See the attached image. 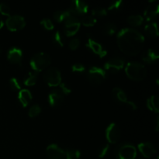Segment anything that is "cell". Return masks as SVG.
<instances>
[{
	"instance_id": "obj_1",
	"label": "cell",
	"mask_w": 159,
	"mask_h": 159,
	"mask_svg": "<svg viewBox=\"0 0 159 159\" xmlns=\"http://www.w3.org/2000/svg\"><path fill=\"white\" fill-rule=\"evenodd\" d=\"M117 45L121 52L128 56L139 54L144 46V37L133 28H124L117 34Z\"/></svg>"
},
{
	"instance_id": "obj_2",
	"label": "cell",
	"mask_w": 159,
	"mask_h": 159,
	"mask_svg": "<svg viewBox=\"0 0 159 159\" xmlns=\"http://www.w3.org/2000/svg\"><path fill=\"white\" fill-rule=\"evenodd\" d=\"M125 73L130 80L134 82L143 81L147 76L145 66L137 61L129 62L125 67Z\"/></svg>"
},
{
	"instance_id": "obj_3",
	"label": "cell",
	"mask_w": 159,
	"mask_h": 159,
	"mask_svg": "<svg viewBox=\"0 0 159 159\" xmlns=\"http://www.w3.org/2000/svg\"><path fill=\"white\" fill-rule=\"evenodd\" d=\"M51 63V58L49 54L43 52L37 53L34 54L30 59V67L34 71L40 72L43 71L50 66Z\"/></svg>"
},
{
	"instance_id": "obj_4",
	"label": "cell",
	"mask_w": 159,
	"mask_h": 159,
	"mask_svg": "<svg viewBox=\"0 0 159 159\" xmlns=\"http://www.w3.org/2000/svg\"><path fill=\"white\" fill-rule=\"evenodd\" d=\"M115 155L117 159H134L137 156V149L129 143H124L116 148Z\"/></svg>"
},
{
	"instance_id": "obj_5",
	"label": "cell",
	"mask_w": 159,
	"mask_h": 159,
	"mask_svg": "<svg viewBox=\"0 0 159 159\" xmlns=\"http://www.w3.org/2000/svg\"><path fill=\"white\" fill-rule=\"evenodd\" d=\"M107 79V72L99 67H91L87 72V79L93 85H101Z\"/></svg>"
},
{
	"instance_id": "obj_6",
	"label": "cell",
	"mask_w": 159,
	"mask_h": 159,
	"mask_svg": "<svg viewBox=\"0 0 159 159\" xmlns=\"http://www.w3.org/2000/svg\"><path fill=\"white\" fill-rule=\"evenodd\" d=\"M43 79L50 87H57L61 83V73L56 68H48L43 75Z\"/></svg>"
},
{
	"instance_id": "obj_7",
	"label": "cell",
	"mask_w": 159,
	"mask_h": 159,
	"mask_svg": "<svg viewBox=\"0 0 159 159\" xmlns=\"http://www.w3.org/2000/svg\"><path fill=\"white\" fill-rule=\"evenodd\" d=\"M6 27L12 32H16L23 30L26 26L24 17L20 15L9 16L6 21Z\"/></svg>"
},
{
	"instance_id": "obj_8",
	"label": "cell",
	"mask_w": 159,
	"mask_h": 159,
	"mask_svg": "<svg viewBox=\"0 0 159 159\" xmlns=\"http://www.w3.org/2000/svg\"><path fill=\"white\" fill-rule=\"evenodd\" d=\"M121 136V130L119 126L115 123H111L106 130V138L110 144H116Z\"/></svg>"
},
{
	"instance_id": "obj_9",
	"label": "cell",
	"mask_w": 159,
	"mask_h": 159,
	"mask_svg": "<svg viewBox=\"0 0 159 159\" xmlns=\"http://www.w3.org/2000/svg\"><path fill=\"white\" fill-rule=\"evenodd\" d=\"M124 60L121 57H113L106 62L104 65V71L106 72L116 73L124 68Z\"/></svg>"
},
{
	"instance_id": "obj_10",
	"label": "cell",
	"mask_w": 159,
	"mask_h": 159,
	"mask_svg": "<svg viewBox=\"0 0 159 159\" xmlns=\"http://www.w3.org/2000/svg\"><path fill=\"white\" fill-rule=\"evenodd\" d=\"M47 155L49 159H65L66 153L65 151L61 148L57 144H51L47 148Z\"/></svg>"
},
{
	"instance_id": "obj_11",
	"label": "cell",
	"mask_w": 159,
	"mask_h": 159,
	"mask_svg": "<svg viewBox=\"0 0 159 159\" xmlns=\"http://www.w3.org/2000/svg\"><path fill=\"white\" fill-rule=\"evenodd\" d=\"M65 99V95L61 92L60 89H54L48 95V102L51 107H58L61 105Z\"/></svg>"
},
{
	"instance_id": "obj_12",
	"label": "cell",
	"mask_w": 159,
	"mask_h": 159,
	"mask_svg": "<svg viewBox=\"0 0 159 159\" xmlns=\"http://www.w3.org/2000/svg\"><path fill=\"white\" fill-rule=\"evenodd\" d=\"M86 47L92 51V52L94 53L96 55L99 56L101 58L104 57L105 56H107V51L99 43L96 42V40H94L92 38H89L88 41H87Z\"/></svg>"
},
{
	"instance_id": "obj_13",
	"label": "cell",
	"mask_w": 159,
	"mask_h": 159,
	"mask_svg": "<svg viewBox=\"0 0 159 159\" xmlns=\"http://www.w3.org/2000/svg\"><path fill=\"white\" fill-rule=\"evenodd\" d=\"M7 59L12 64L21 65L22 59H23V51L20 48L13 47L8 51Z\"/></svg>"
},
{
	"instance_id": "obj_14",
	"label": "cell",
	"mask_w": 159,
	"mask_h": 159,
	"mask_svg": "<svg viewBox=\"0 0 159 159\" xmlns=\"http://www.w3.org/2000/svg\"><path fill=\"white\" fill-rule=\"evenodd\" d=\"M138 150L144 158H150L157 152L155 145L151 142H144L138 144Z\"/></svg>"
},
{
	"instance_id": "obj_15",
	"label": "cell",
	"mask_w": 159,
	"mask_h": 159,
	"mask_svg": "<svg viewBox=\"0 0 159 159\" xmlns=\"http://www.w3.org/2000/svg\"><path fill=\"white\" fill-rule=\"evenodd\" d=\"M18 99L22 107H27L30 102H31V100H32V94H31L30 91L26 89L20 90L18 93Z\"/></svg>"
},
{
	"instance_id": "obj_16",
	"label": "cell",
	"mask_w": 159,
	"mask_h": 159,
	"mask_svg": "<svg viewBox=\"0 0 159 159\" xmlns=\"http://www.w3.org/2000/svg\"><path fill=\"white\" fill-rule=\"evenodd\" d=\"M112 95H113V99L120 103L127 104L129 101L125 92L119 87H116V88L113 89V91H112Z\"/></svg>"
},
{
	"instance_id": "obj_17",
	"label": "cell",
	"mask_w": 159,
	"mask_h": 159,
	"mask_svg": "<svg viewBox=\"0 0 159 159\" xmlns=\"http://www.w3.org/2000/svg\"><path fill=\"white\" fill-rule=\"evenodd\" d=\"M141 59L146 64H152L155 63L158 59V54L152 49H148L147 51H144L141 55Z\"/></svg>"
},
{
	"instance_id": "obj_18",
	"label": "cell",
	"mask_w": 159,
	"mask_h": 159,
	"mask_svg": "<svg viewBox=\"0 0 159 159\" xmlns=\"http://www.w3.org/2000/svg\"><path fill=\"white\" fill-rule=\"evenodd\" d=\"M159 12V7L158 5L156 6H150L146 8V9L144 10V19H145L147 21H153L158 15Z\"/></svg>"
},
{
	"instance_id": "obj_19",
	"label": "cell",
	"mask_w": 159,
	"mask_h": 159,
	"mask_svg": "<svg viewBox=\"0 0 159 159\" xmlns=\"http://www.w3.org/2000/svg\"><path fill=\"white\" fill-rule=\"evenodd\" d=\"M71 7L78 12L80 16L87 13L89 11V6L85 2L80 1V0H75L71 2Z\"/></svg>"
},
{
	"instance_id": "obj_20",
	"label": "cell",
	"mask_w": 159,
	"mask_h": 159,
	"mask_svg": "<svg viewBox=\"0 0 159 159\" xmlns=\"http://www.w3.org/2000/svg\"><path fill=\"white\" fill-rule=\"evenodd\" d=\"M81 23L80 22L77 23H69L65 24V34L67 37H73L79 32L80 29Z\"/></svg>"
},
{
	"instance_id": "obj_21",
	"label": "cell",
	"mask_w": 159,
	"mask_h": 159,
	"mask_svg": "<svg viewBox=\"0 0 159 159\" xmlns=\"http://www.w3.org/2000/svg\"><path fill=\"white\" fill-rule=\"evenodd\" d=\"M146 106L148 108L149 110L155 113H158L159 112V100L158 97L156 96H151L149 99H147Z\"/></svg>"
},
{
	"instance_id": "obj_22",
	"label": "cell",
	"mask_w": 159,
	"mask_h": 159,
	"mask_svg": "<svg viewBox=\"0 0 159 159\" xmlns=\"http://www.w3.org/2000/svg\"><path fill=\"white\" fill-rule=\"evenodd\" d=\"M37 79H38V73L36 71H31L25 76L23 83L26 86H33L37 83Z\"/></svg>"
},
{
	"instance_id": "obj_23",
	"label": "cell",
	"mask_w": 159,
	"mask_h": 159,
	"mask_svg": "<svg viewBox=\"0 0 159 159\" xmlns=\"http://www.w3.org/2000/svg\"><path fill=\"white\" fill-rule=\"evenodd\" d=\"M146 34L151 37H157L158 36V25L156 23H150L144 26Z\"/></svg>"
},
{
	"instance_id": "obj_24",
	"label": "cell",
	"mask_w": 159,
	"mask_h": 159,
	"mask_svg": "<svg viewBox=\"0 0 159 159\" xmlns=\"http://www.w3.org/2000/svg\"><path fill=\"white\" fill-rule=\"evenodd\" d=\"M143 22H144V17L139 14L131 15L127 18V23L131 26H134V27L141 26Z\"/></svg>"
},
{
	"instance_id": "obj_25",
	"label": "cell",
	"mask_w": 159,
	"mask_h": 159,
	"mask_svg": "<svg viewBox=\"0 0 159 159\" xmlns=\"http://www.w3.org/2000/svg\"><path fill=\"white\" fill-rule=\"evenodd\" d=\"M97 20L95 17L93 16H85L82 17L80 20V23H82L83 26H87V27H90V26H93L96 23Z\"/></svg>"
},
{
	"instance_id": "obj_26",
	"label": "cell",
	"mask_w": 159,
	"mask_h": 159,
	"mask_svg": "<svg viewBox=\"0 0 159 159\" xmlns=\"http://www.w3.org/2000/svg\"><path fill=\"white\" fill-rule=\"evenodd\" d=\"M117 30V28L115 24L112 23H108L107 24L104 25V26L102 27V32L106 34V35L108 36H113Z\"/></svg>"
},
{
	"instance_id": "obj_27",
	"label": "cell",
	"mask_w": 159,
	"mask_h": 159,
	"mask_svg": "<svg viewBox=\"0 0 159 159\" xmlns=\"http://www.w3.org/2000/svg\"><path fill=\"white\" fill-rule=\"evenodd\" d=\"M124 6V2L122 0H118L112 2L108 7V10L112 12H118L122 9Z\"/></svg>"
},
{
	"instance_id": "obj_28",
	"label": "cell",
	"mask_w": 159,
	"mask_h": 159,
	"mask_svg": "<svg viewBox=\"0 0 159 159\" xmlns=\"http://www.w3.org/2000/svg\"><path fill=\"white\" fill-rule=\"evenodd\" d=\"M53 43L55 46H57V48H63L64 47V41L63 38L61 37V34L59 31H56L54 34H53L52 37Z\"/></svg>"
},
{
	"instance_id": "obj_29",
	"label": "cell",
	"mask_w": 159,
	"mask_h": 159,
	"mask_svg": "<svg viewBox=\"0 0 159 159\" xmlns=\"http://www.w3.org/2000/svg\"><path fill=\"white\" fill-rule=\"evenodd\" d=\"M67 14L65 10H58L56 11L54 14V20L57 23H64L66 20Z\"/></svg>"
},
{
	"instance_id": "obj_30",
	"label": "cell",
	"mask_w": 159,
	"mask_h": 159,
	"mask_svg": "<svg viewBox=\"0 0 159 159\" xmlns=\"http://www.w3.org/2000/svg\"><path fill=\"white\" fill-rule=\"evenodd\" d=\"M40 112H41V107L38 104H35V105H33L30 107L28 115H29L30 117L34 118L38 116Z\"/></svg>"
},
{
	"instance_id": "obj_31",
	"label": "cell",
	"mask_w": 159,
	"mask_h": 159,
	"mask_svg": "<svg viewBox=\"0 0 159 159\" xmlns=\"http://www.w3.org/2000/svg\"><path fill=\"white\" fill-rule=\"evenodd\" d=\"M107 14V9L102 7H96L92 10V15L93 17H102Z\"/></svg>"
},
{
	"instance_id": "obj_32",
	"label": "cell",
	"mask_w": 159,
	"mask_h": 159,
	"mask_svg": "<svg viewBox=\"0 0 159 159\" xmlns=\"http://www.w3.org/2000/svg\"><path fill=\"white\" fill-rule=\"evenodd\" d=\"M40 23L47 30H52L54 28V23H52V21L50 19H43V20H42L40 21Z\"/></svg>"
},
{
	"instance_id": "obj_33",
	"label": "cell",
	"mask_w": 159,
	"mask_h": 159,
	"mask_svg": "<svg viewBox=\"0 0 159 159\" xmlns=\"http://www.w3.org/2000/svg\"><path fill=\"white\" fill-rule=\"evenodd\" d=\"M9 86L13 91H20V90H21L20 82L16 78H12V79H9Z\"/></svg>"
},
{
	"instance_id": "obj_34",
	"label": "cell",
	"mask_w": 159,
	"mask_h": 159,
	"mask_svg": "<svg viewBox=\"0 0 159 159\" xmlns=\"http://www.w3.org/2000/svg\"><path fill=\"white\" fill-rule=\"evenodd\" d=\"M11 9L9 8V5L5 2L0 3V13L3 16H10Z\"/></svg>"
},
{
	"instance_id": "obj_35",
	"label": "cell",
	"mask_w": 159,
	"mask_h": 159,
	"mask_svg": "<svg viewBox=\"0 0 159 159\" xmlns=\"http://www.w3.org/2000/svg\"><path fill=\"white\" fill-rule=\"evenodd\" d=\"M109 151H110V145H109L108 144L102 145V147L99 148V152H98V155H99V158H105V157L107 155V154H108Z\"/></svg>"
},
{
	"instance_id": "obj_36",
	"label": "cell",
	"mask_w": 159,
	"mask_h": 159,
	"mask_svg": "<svg viewBox=\"0 0 159 159\" xmlns=\"http://www.w3.org/2000/svg\"><path fill=\"white\" fill-rule=\"evenodd\" d=\"M71 70L73 72L82 73L85 71V66L81 63H76L71 66Z\"/></svg>"
},
{
	"instance_id": "obj_37",
	"label": "cell",
	"mask_w": 159,
	"mask_h": 159,
	"mask_svg": "<svg viewBox=\"0 0 159 159\" xmlns=\"http://www.w3.org/2000/svg\"><path fill=\"white\" fill-rule=\"evenodd\" d=\"M59 86H60V89H59L61 90V92L65 96L69 95L70 93H71V89L70 88V86H68L66 83H65V82H61Z\"/></svg>"
},
{
	"instance_id": "obj_38",
	"label": "cell",
	"mask_w": 159,
	"mask_h": 159,
	"mask_svg": "<svg viewBox=\"0 0 159 159\" xmlns=\"http://www.w3.org/2000/svg\"><path fill=\"white\" fill-rule=\"evenodd\" d=\"M80 45V40L79 38H72L69 42V48L72 51H75Z\"/></svg>"
},
{
	"instance_id": "obj_39",
	"label": "cell",
	"mask_w": 159,
	"mask_h": 159,
	"mask_svg": "<svg viewBox=\"0 0 159 159\" xmlns=\"http://www.w3.org/2000/svg\"><path fill=\"white\" fill-rule=\"evenodd\" d=\"M126 105H127L128 107H130V108L132 110H137V105L134 103V102H132V101H128V102H127V103L126 104Z\"/></svg>"
},
{
	"instance_id": "obj_40",
	"label": "cell",
	"mask_w": 159,
	"mask_h": 159,
	"mask_svg": "<svg viewBox=\"0 0 159 159\" xmlns=\"http://www.w3.org/2000/svg\"><path fill=\"white\" fill-rule=\"evenodd\" d=\"M65 153H66V158L65 159H74L73 158L72 155H71L70 149H68V150L65 151Z\"/></svg>"
},
{
	"instance_id": "obj_41",
	"label": "cell",
	"mask_w": 159,
	"mask_h": 159,
	"mask_svg": "<svg viewBox=\"0 0 159 159\" xmlns=\"http://www.w3.org/2000/svg\"><path fill=\"white\" fill-rule=\"evenodd\" d=\"M159 129V116H158L156 117V120H155V131L158 132Z\"/></svg>"
},
{
	"instance_id": "obj_42",
	"label": "cell",
	"mask_w": 159,
	"mask_h": 159,
	"mask_svg": "<svg viewBox=\"0 0 159 159\" xmlns=\"http://www.w3.org/2000/svg\"><path fill=\"white\" fill-rule=\"evenodd\" d=\"M3 26H4V23H3L2 20V19L0 18V30H1L2 28L3 27Z\"/></svg>"
},
{
	"instance_id": "obj_43",
	"label": "cell",
	"mask_w": 159,
	"mask_h": 159,
	"mask_svg": "<svg viewBox=\"0 0 159 159\" xmlns=\"http://www.w3.org/2000/svg\"><path fill=\"white\" fill-rule=\"evenodd\" d=\"M155 159H159V158H158V157H156V158H155Z\"/></svg>"
}]
</instances>
